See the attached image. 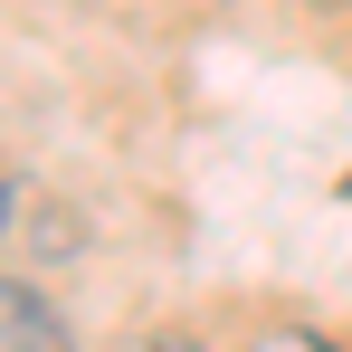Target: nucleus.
<instances>
[{
    "mask_svg": "<svg viewBox=\"0 0 352 352\" xmlns=\"http://www.w3.org/2000/svg\"><path fill=\"white\" fill-rule=\"evenodd\" d=\"M305 10H343V0H305Z\"/></svg>",
    "mask_w": 352,
    "mask_h": 352,
    "instance_id": "5",
    "label": "nucleus"
},
{
    "mask_svg": "<svg viewBox=\"0 0 352 352\" xmlns=\"http://www.w3.org/2000/svg\"><path fill=\"white\" fill-rule=\"evenodd\" d=\"M29 248H38V257H76V248H86V229H76L67 210H29Z\"/></svg>",
    "mask_w": 352,
    "mask_h": 352,
    "instance_id": "2",
    "label": "nucleus"
},
{
    "mask_svg": "<svg viewBox=\"0 0 352 352\" xmlns=\"http://www.w3.org/2000/svg\"><path fill=\"white\" fill-rule=\"evenodd\" d=\"M248 352H343V343H324L314 324H267V333H257Z\"/></svg>",
    "mask_w": 352,
    "mask_h": 352,
    "instance_id": "3",
    "label": "nucleus"
},
{
    "mask_svg": "<svg viewBox=\"0 0 352 352\" xmlns=\"http://www.w3.org/2000/svg\"><path fill=\"white\" fill-rule=\"evenodd\" d=\"M133 352H210V343H200V333H181V324H162V333H143Z\"/></svg>",
    "mask_w": 352,
    "mask_h": 352,
    "instance_id": "4",
    "label": "nucleus"
},
{
    "mask_svg": "<svg viewBox=\"0 0 352 352\" xmlns=\"http://www.w3.org/2000/svg\"><path fill=\"white\" fill-rule=\"evenodd\" d=\"M0 352H76L67 314L29 286V276H10V267H0Z\"/></svg>",
    "mask_w": 352,
    "mask_h": 352,
    "instance_id": "1",
    "label": "nucleus"
}]
</instances>
